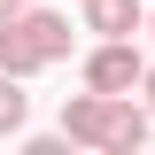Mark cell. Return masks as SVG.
I'll use <instances>...</instances> for the list:
<instances>
[{
	"instance_id": "cell-9",
	"label": "cell",
	"mask_w": 155,
	"mask_h": 155,
	"mask_svg": "<svg viewBox=\"0 0 155 155\" xmlns=\"http://www.w3.org/2000/svg\"><path fill=\"white\" fill-rule=\"evenodd\" d=\"M147 39H155V8H147Z\"/></svg>"
},
{
	"instance_id": "cell-3",
	"label": "cell",
	"mask_w": 155,
	"mask_h": 155,
	"mask_svg": "<svg viewBox=\"0 0 155 155\" xmlns=\"http://www.w3.org/2000/svg\"><path fill=\"white\" fill-rule=\"evenodd\" d=\"M93 39H140L147 31V0H78Z\"/></svg>"
},
{
	"instance_id": "cell-1",
	"label": "cell",
	"mask_w": 155,
	"mask_h": 155,
	"mask_svg": "<svg viewBox=\"0 0 155 155\" xmlns=\"http://www.w3.org/2000/svg\"><path fill=\"white\" fill-rule=\"evenodd\" d=\"M147 116L155 109H132V93H70L62 101V140L70 147H109V155H132L147 140Z\"/></svg>"
},
{
	"instance_id": "cell-7",
	"label": "cell",
	"mask_w": 155,
	"mask_h": 155,
	"mask_svg": "<svg viewBox=\"0 0 155 155\" xmlns=\"http://www.w3.org/2000/svg\"><path fill=\"white\" fill-rule=\"evenodd\" d=\"M23 8H31V0H0V23H8V16H23Z\"/></svg>"
},
{
	"instance_id": "cell-5",
	"label": "cell",
	"mask_w": 155,
	"mask_h": 155,
	"mask_svg": "<svg viewBox=\"0 0 155 155\" xmlns=\"http://www.w3.org/2000/svg\"><path fill=\"white\" fill-rule=\"evenodd\" d=\"M23 23H31V39L47 47V62H62L78 47V31H70V16H54V8H23Z\"/></svg>"
},
{
	"instance_id": "cell-8",
	"label": "cell",
	"mask_w": 155,
	"mask_h": 155,
	"mask_svg": "<svg viewBox=\"0 0 155 155\" xmlns=\"http://www.w3.org/2000/svg\"><path fill=\"white\" fill-rule=\"evenodd\" d=\"M140 93H147V109H155V70H147V78H140Z\"/></svg>"
},
{
	"instance_id": "cell-6",
	"label": "cell",
	"mask_w": 155,
	"mask_h": 155,
	"mask_svg": "<svg viewBox=\"0 0 155 155\" xmlns=\"http://www.w3.org/2000/svg\"><path fill=\"white\" fill-rule=\"evenodd\" d=\"M23 124H31V93H23L16 70H0V140H16Z\"/></svg>"
},
{
	"instance_id": "cell-2",
	"label": "cell",
	"mask_w": 155,
	"mask_h": 155,
	"mask_svg": "<svg viewBox=\"0 0 155 155\" xmlns=\"http://www.w3.org/2000/svg\"><path fill=\"white\" fill-rule=\"evenodd\" d=\"M140 78H147L140 39H101L93 54H85V85H93V93H132Z\"/></svg>"
},
{
	"instance_id": "cell-4",
	"label": "cell",
	"mask_w": 155,
	"mask_h": 155,
	"mask_svg": "<svg viewBox=\"0 0 155 155\" xmlns=\"http://www.w3.org/2000/svg\"><path fill=\"white\" fill-rule=\"evenodd\" d=\"M0 70H16V78H39V70H47V47L31 39V23H23V16L0 23Z\"/></svg>"
}]
</instances>
